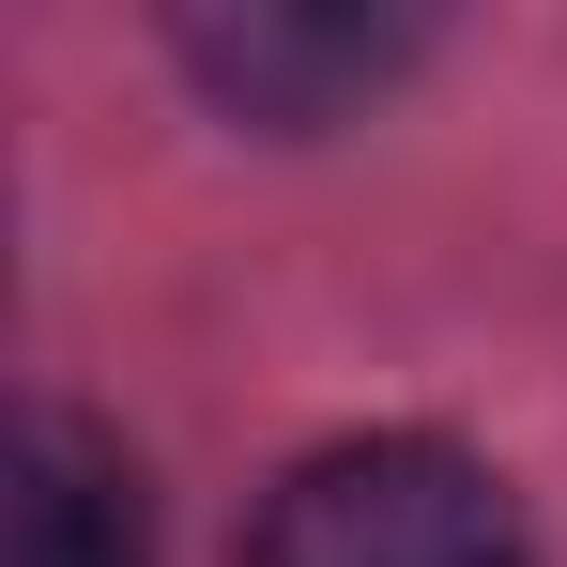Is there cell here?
I'll return each mask as SVG.
<instances>
[{
	"mask_svg": "<svg viewBox=\"0 0 567 567\" xmlns=\"http://www.w3.org/2000/svg\"><path fill=\"white\" fill-rule=\"evenodd\" d=\"M185 62L246 123H338L353 93H383L414 62V16H291V0H261V16H185Z\"/></svg>",
	"mask_w": 567,
	"mask_h": 567,
	"instance_id": "2",
	"label": "cell"
},
{
	"mask_svg": "<svg viewBox=\"0 0 567 567\" xmlns=\"http://www.w3.org/2000/svg\"><path fill=\"white\" fill-rule=\"evenodd\" d=\"M246 567H537V522L445 430H353L261 491Z\"/></svg>",
	"mask_w": 567,
	"mask_h": 567,
	"instance_id": "1",
	"label": "cell"
},
{
	"mask_svg": "<svg viewBox=\"0 0 567 567\" xmlns=\"http://www.w3.org/2000/svg\"><path fill=\"white\" fill-rule=\"evenodd\" d=\"M0 567H154L138 475L78 414H16V491H0Z\"/></svg>",
	"mask_w": 567,
	"mask_h": 567,
	"instance_id": "3",
	"label": "cell"
}]
</instances>
